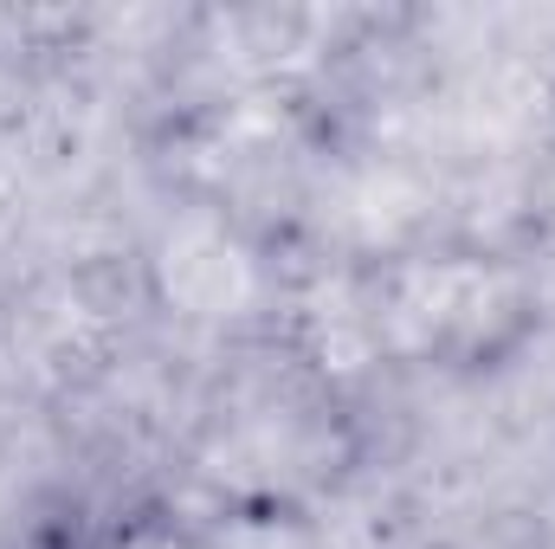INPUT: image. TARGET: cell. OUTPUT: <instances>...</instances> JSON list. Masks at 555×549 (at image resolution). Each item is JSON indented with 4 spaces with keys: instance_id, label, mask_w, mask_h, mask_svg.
Wrapping results in <instances>:
<instances>
[{
    "instance_id": "cell-1",
    "label": "cell",
    "mask_w": 555,
    "mask_h": 549,
    "mask_svg": "<svg viewBox=\"0 0 555 549\" xmlns=\"http://www.w3.org/2000/svg\"><path fill=\"white\" fill-rule=\"evenodd\" d=\"M111 549H194V544H188V531H181L175 518H130V524L111 537Z\"/></svg>"
}]
</instances>
